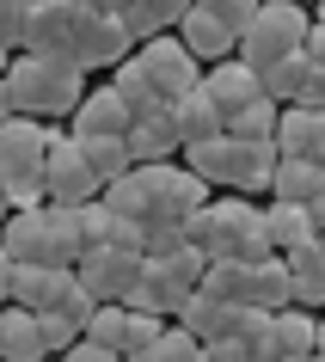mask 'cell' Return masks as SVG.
Masks as SVG:
<instances>
[{
  "mask_svg": "<svg viewBox=\"0 0 325 362\" xmlns=\"http://www.w3.org/2000/svg\"><path fill=\"white\" fill-rule=\"evenodd\" d=\"M6 86H13V111L25 117H74V105L86 98V68L68 56H19L6 62Z\"/></svg>",
  "mask_w": 325,
  "mask_h": 362,
  "instance_id": "cell-1",
  "label": "cell"
},
{
  "mask_svg": "<svg viewBox=\"0 0 325 362\" xmlns=\"http://www.w3.org/2000/svg\"><path fill=\"white\" fill-rule=\"evenodd\" d=\"M184 233H191L196 246L209 252V258H264L270 233H264V203H252V197H221V203H203V209L184 221Z\"/></svg>",
  "mask_w": 325,
  "mask_h": 362,
  "instance_id": "cell-2",
  "label": "cell"
},
{
  "mask_svg": "<svg viewBox=\"0 0 325 362\" xmlns=\"http://www.w3.org/2000/svg\"><path fill=\"white\" fill-rule=\"evenodd\" d=\"M307 31H313V6H301V0H258V13L240 31V56L252 68H270L283 56H301Z\"/></svg>",
  "mask_w": 325,
  "mask_h": 362,
  "instance_id": "cell-3",
  "label": "cell"
},
{
  "mask_svg": "<svg viewBox=\"0 0 325 362\" xmlns=\"http://www.w3.org/2000/svg\"><path fill=\"white\" fill-rule=\"evenodd\" d=\"M93 13H98V0H31L25 6V43L19 49L74 62V43H80V31H86Z\"/></svg>",
  "mask_w": 325,
  "mask_h": 362,
  "instance_id": "cell-4",
  "label": "cell"
},
{
  "mask_svg": "<svg viewBox=\"0 0 325 362\" xmlns=\"http://www.w3.org/2000/svg\"><path fill=\"white\" fill-rule=\"evenodd\" d=\"M49 141H56V129L43 117H25V111L0 117V185H31V178H43Z\"/></svg>",
  "mask_w": 325,
  "mask_h": 362,
  "instance_id": "cell-5",
  "label": "cell"
},
{
  "mask_svg": "<svg viewBox=\"0 0 325 362\" xmlns=\"http://www.w3.org/2000/svg\"><path fill=\"white\" fill-rule=\"evenodd\" d=\"M141 270H148V252L135 246H117V240H105V246H86L74 258V276L86 295H98V301H123L135 283H141Z\"/></svg>",
  "mask_w": 325,
  "mask_h": 362,
  "instance_id": "cell-6",
  "label": "cell"
},
{
  "mask_svg": "<svg viewBox=\"0 0 325 362\" xmlns=\"http://www.w3.org/2000/svg\"><path fill=\"white\" fill-rule=\"evenodd\" d=\"M135 56L148 62V74H153V86H160V98H184V93H196V86H203V62H196V49L178 37V31H160V37L135 43Z\"/></svg>",
  "mask_w": 325,
  "mask_h": 362,
  "instance_id": "cell-7",
  "label": "cell"
},
{
  "mask_svg": "<svg viewBox=\"0 0 325 362\" xmlns=\"http://www.w3.org/2000/svg\"><path fill=\"white\" fill-rule=\"evenodd\" d=\"M43 185H49V203H93L98 191H105V178L93 172V160H86V148H80L74 135H61L49 141V166H43Z\"/></svg>",
  "mask_w": 325,
  "mask_h": 362,
  "instance_id": "cell-8",
  "label": "cell"
},
{
  "mask_svg": "<svg viewBox=\"0 0 325 362\" xmlns=\"http://www.w3.org/2000/svg\"><path fill=\"white\" fill-rule=\"evenodd\" d=\"M0 240H6V252H13L19 264H68V252H61V240H56V221H49V203L13 209L0 221Z\"/></svg>",
  "mask_w": 325,
  "mask_h": 362,
  "instance_id": "cell-9",
  "label": "cell"
},
{
  "mask_svg": "<svg viewBox=\"0 0 325 362\" xmlns=\"http://www.w3.org/2000/svg\"><path fill=\"white\" fill-rule=\"evenodd\" d=\"M123 141H129L135 166L184 153V135H178V111H172V98H153L148 111H135V123H129V135H123Z\"/></svg>",
  "mask_w": 325,
  "mask_h": 362,
  "instance_id": "cell-10",
  "label": "cell"
},
{
  "mask_svg": "<svg viewBox=\"0 0 325 362\" xmlns=\"http://www.w3.org/2000/svg\"><path fill=\"white\" fill-rule=\"evenodd\" d=\"M123 56H135V31H129V19L98 6L93 19H86V31H80V43H74V62L93 74V68H117Z\"/></svg>",
  "mask_w": 325,
  "mask_h": 362,
  "instance_id": "cell-11",
  "label": "cell"
},
{
  "mask_svg": "<svg viewBox=\"0 0 325 362\" xmlns=\"http://www.w3.org/2000/svg\"><path fill=\"white\" fill-rule=\"evenodd\" d=\"M203 86H209V98L221 105V117L246 111L252 98H270V93H264V74H258L246 56H221V62H209V68H203Z\"/></svg>",
  "mask_w": 325,
  "mask_h": 362,
  "instance_id": "cell-12",
  "label": "cell"
},
{
  "mask_svg": "<svg viewBox=\"0 0 325 362\" xmlns=\"http://www.w3.org/2000/svg\"><path fill=\"white\" fill-rule=\"evenodd\" d=\"M129 123H135L129 98L105 80V86H86V98L74 105V129L68 135H129Z\"/></svg>",
  "mask_w": 325,
  "mask_h": 362,
  "instance_id": "cell-13",
  "label": "cell"
},
{
  "mask_svg": "<svg viewBox=\"0 0 325 362\" xmlns=\"http://www.w3.org/2000/svg\"><path fill=\"white\" fill-rule=\"evenodd\" d=\"M74 264H19V276H13V301L31 307V313H49V307H61L68 295H74Z\"/></svg>",
  "mask_w": 325,
  "mask_h": 362,
  "instance_id": "cell-14",
  "label": "cell"
},
{
  "mask_svg": "<svg viewBox=\"0 0 325 362\" xmlns=\"http://www.w3.org/2000/svg\"><path fill=\"white\" fill-rule=\"evenodd\" d=\"M129 307H141V313H160V320H178V307L191 301V283H178L172 270L160 264V258H148V270H141V283L123 295Z\"/></svg>",
  "mask_w": 325,
  "mask_h": 362,
  "instance_id": "cell-15",
  "label": "cell"
},
{
  "mask_svg": "<svg viewBox=\"0 0 325 362\" xmlns=\"http://www.w3.org/2000/svg\"><path fill=\"white\" fill-rule=\"evenodd\" d=\"M276 160H283L276 141H240V135H233V178H228V191L270 197V172H276Z\"/></svg>",
  "mask_w": 325,
  "mask_h": 362,
  "instance_id": "cell-16",
  "label": "cell"
},
{
  "mask_svg": "<svg viewBox=\"0 0 325 362\" xmlns=\"http://www.w3.org/2000/svg\"><path fill=\"white\" fill-rule=\"evenodd\" d=\"M0 356H6V362H43V356H49L43 325H37L31 307H19V301L0 307Z\"/></svg>",
  "mask_w": 325,
  "mask_h": 362,
  "instance_id": "cell-17",
  "label": "cell"
},
{
  "mask_svg": "<svg viewBox=\"0 0 325 362\" xmlns=\"http://www.w3.org/2000/svg\"><path fill=\"white\" fill-rule=\"evenodd\" d=\"M178 37L196 49V62L209 68V62H221V56H240V31L233 25H221L215 13H203V6H191L184 19H178Z\"/></svg>",
  "mask_w": 325,
  "mask_h": 362,
  "instance_id": "cell-18",
  "label": "cell"
},
{
  "mask_svg": "<svg viewBox=\"0 0 325 362\" xmlns=\"http://www.w3.org/2000/svg\"><path fill=\"white\" fill-rule=\"evenodd\" d=\"M325 191V166L313 153H283L276 172H270V197H283V203H313Z\"/></svg>",
  "mask_w": 325,
  "mask_h": 362,
  "instance_id": "cell-19",
  "label": "cell"
},
{
  "mask_svg": "<svg viewBox=\"0 0 325 362\" xmlns=\"http://www.w3.org/2000/svg\"><path fill=\"white\" fill-rule=\"evenodd\" d=\"M295 301V270H288L283 252H264V258H252V307H288Z\"/></svg>",
  "mask_w": 325,
  "mask_h": 362,
  "instance_id": "cell-20",
  "label": "cell"
},
{
  "mask_svg": "<svg viewBox=\"0 0 325 362\" xmlns=\"http://www.w3.org/2000/svg\"><path fill=\"white\" fill-rule=\"evenodd\" d=\"M319 350V313L313 307H276V356H313Z\"/></svg>",
  "mask_w": 325,
  "mask_h": 362,
  "instance_id": "cell-21",
  "label": "cell"
},
{
  "mask_svg": "<svg viewBox=\"0 0 325 362\" xmlns=\"http://www.w3.org/2000/svg\"><path fill=\"white\" fill-rule=\"evenodd\" d=\"M196 288L221 295L228 307H252V258H209V270H203Z\"/></svg>",
  "mask_w": 325,
  "mask_h": 362,
  "instance_id": "cell-22",
  "label": "cell"
},
{
  "mask_svg": "<svg viewBox=\"0 0 325 362\" xmlns=\"http://www.w3.org/2000/svg\"><path fill=\"white\" fill-rule=\"evenodd\" d=\"M172 111H178V135H184V141H203V135H221V129H228V117H221V105L209 98V86L172 98Z\"/></svg>",
  "mask_w": 325,
  "mask_h": 362,
  "instance_id": "cell-23",
  "label": "cell"
},
{
  "mask_svg": "<svg viewBox=\"0 0 325 362\" xmlns=\"http://www.w3.org/2000/svg\"><path fill=\"white\" fill-rule=\"evenodd\" d=\"M233 313H240V307H228L221 295H209V288H191V301L178 307V325H191L196 338L209 344V338H221V332L233 325Z\"/></svg>",
  "mask_w": 325,
  "mask_h": 362,
  "instance_id": "cell-24",
  "label": "cell"
},
{
  "mask_svg": "<svg viewBox=\"0 0 325 362\" xmlns=\"http://www.w3.org/2000/svg\"><path fill=\"white\" fill-rule=\"evenodd\" d=\"M196 0H135L129 13V31H135V43H148V37H160V31H178V19L191 13Z\"/></svg>",
  "mask_w": 325,
  "mask_h": 362,
  "instance_id": "cell-25",
  "label": "cell"
},
{
  "mask_svg": "<svg viewBox=\"0 0 325 362\" xmlns=\"http://www.w3.org/2000/svg\"><path fill=\"white\" fill-rule=\"evenodd\" d=\"M184 166H196L209 185H228L233 178V135H203V141H184Z\"/></svg>",
  "mask_w": 325,
  "mask_h": 362,
  "instance_id": "cell-26",
  "label": "cell"
},
{
  "mask_svg": "<svg viewBox=\"0 0 325 362\" xmlns=\"http://www.w3.org/2000/svg\"><path fill=\"white\" fill-rule=\"evenodd\" d=\"M264 233H270V246H276V252L301 246L307 233H313V221H307V203H283V197H270V203H264Z\"/></svg>",
  "mask_w": 325,
  "mask_h": 362,
  "instance_id": "cell-27",
  "label": "cell"
},
{
  "mask_svg": "<svg viewBox=\"0 0 325 362\" xmlns=\"http://www.w3.org/2000/svg\"><path fill=\"white\" fill-rule=\"evenodd\" d=\"M196 356H203V338H196L191 325H178V320H172L160 338L148 344V350H129L123 362H196Z\"/></svg>",
  "mask_w": 325,
  "mask_h": 362,
  "instance_id": "cell-28",
  "label": "cell"
},
{
  "mask_svg": "<svg viewBox=\"0 0 325 362\" xmlns=\"http://www.w3.org/2000/svg\"><path fill=\"white\" fill-rule=\"evenodd\" d=\"M228 332H233V338H246V350L258 362H276V313H270V307H240Z\"/></svg>",
  "mask_w": 325,
  "mask_h": 362,
  "instance_id": "cell-29",
  "label": "cell"
},
{
  "mask_svg": "<svg viewBox=\"0 0 325 362\" xmlns=\"http://www.w3.org/2000/svg\"><path fill=\"white\" fill-rule=\"evenodd\" d=\"M319 141V105H283L276 117V148L283 153H313Z\"/></svg>",
  "mask_w": 325,
  "mask_h": 362,
  "instance_id": "cell-30",
  "label": "cell"
},
{
  "mask_svg": "<svg viewBox=\"0 0 325 362\" xmlns=\"http://www.w3.org/2000/svg\"><path fill=\"white\" fill-rule=\"evenodd\" d=\"M80 148H86V160H93V172L111 185V178H123V172L135 166V153H129V141L123 135H74Z\"/></svg>",
  "mask_w": 325,
  "mask_h": 362,
  "instance_id": "cell-31",
  "label": "cell"
},
{
  "mask_svg": "<svg viewBox=\"0 0 325 362\" xmlns=\"http://www.w3.org/2000/svg\"><path fill=\"white\" fill-rule=\"evenodd\" d=\"M276 117H283L276 98H252L246 111L228 117V135H240V141H276Z\"/></svg>",
  "mask_w": 325,
  "mask_h": 362,
  "instance_id": "cell-32",
  "label": "cell"
},
{
  "mask_svg": "<svg viewBox=\"0 0 325 362\" xmlns=\"http://www.w3.org/2000/svg\"><path fill=\"white\" fill-rule=\"evenodd\" d=\"M111 86L129 98V111H148L153 98H160V86H153V74H148V62H141V56H123V62H117V68H111Z\"/></svg>",
  "mask_w": 325,
  "mask_h": 362,
  "instance_id": "cell-33",
  "label": "cell"
},
{
  "mask_svg": "<svg viewBox=\"0 0 325 362\" xmlns=\"http://www.w3.org/2000/svg\"><path fill=\"white\" fill-rule=\"evenodd\" d=\"M307 68H313L307 56H283V62H270V68H258V74H264V93L276 98V105H295L301 86H307Z\"/></svg>",
  "mask_w": 325,
  "mask_h": 362,
  "instance_id": "cell-34",
  "label": "cell"
},
{
  "mask_svg": "<svg viewBox=\"0 0 325 362\" xmlns=\"http://www.w3.org/2000/svg\"><path fill=\"white\" fill-rule=\"evenodd\" d=\"M86 338L111 344V350H123V338H129V301H98L93 320H86Z\"/></svg>",
  "mask_w": 325,
  "mask_h": 362,
  "instance_id": "cell-35",
  "label": "cell"
},
{
  "mask_svg": "<svg viewBox=\"0 0 325 362\" xmlns=\"http://www.w3.org/2000/svg\"><path fill=\"white\" fill-rule=\"evenodd\" d=\"M37 325H43V344H49V356H61L68 344H80V338H86V325H80L74 313H61V307L37 313Z\"/></svg>",
  "mask_w": 325,
  "mask_h": 362,
  "instance_id": "cell-36",
  "label": "cell"
},
{
  "mask_svg": "<svg viewBox=\"0 0 325 362\" xmlns=\"http://www.w3.org/2000/svg\"><path fill=\"white\" fill-rule=\"evenodd\" d=\"M80 209V233H86V246H105L117 233V215H111V203L105 197H93V203H74Z\"/></svg>",
  "mask_w": 325,
  "mask_h": 362,
  "instance_id": "cell-37",
  "label": "cell"
},
{
  "mask_svg": "<svg viewBox=\"0 0 325 362\" xmlns=\"http://www.w3.org/2000/svg\"><path fill=\"white\" fill-rule=\"evenodd\" d=\"M25 6H31V0H19V6H0V68L19 56V43H25Z\"/></svg>",
  "mask_w": 325,
  "mask_h": 362,
  "instance_id": "cell-38",
  "label": "cell"
},
{
  "mask_svg": "<svg viewBox=\"0 0 325 362\" xmlns=\"http://www.w3.org/2000/svg\"><path fill=\"white\" fill-rule=\"evenodd\" d=\"M166 325H172V320H160V313H141V307H129V338H123V356H129V350H148V344L160 338Z\"/></svg>",
  "mask_w": 325,
  "mask_h": 362,
  "instance_id": "cell-39",
  "label": "cell"
},
{
  "mask_svg": "<svg viewBox=\"0 0 325 362\" xmlns=\"http://www.w3.org/2000/svg\"><path fill=\"white\" fill-rule=\"evenodd\" d=\"M203 13H215L221 25H233V31H246V19L258 13V0H196Z\"/></svg>",
  "mask_w": 325,
  "mask_h": 362,
  "instance_id": "cell-40",
  "label": "cell"
},
{
  "mask_svg": "<svg viewBox=\"0 0 325 362\" xmlns=\"http://www.w3.org/2000/svg\"><path fill=\"white\" fill-rule=\"evenodd\" d=\"M61 362H123V350H111V344H98V338H80L61 350Z\"/></svg>",
  "mask_w": 325,
  "mask_h": 362,
  "instance_id": "cell-41",
  "label": "cell"
},
{
  "mask_svg": "<svg viewBox=\"0 0 325 362\" xmlns=\"http://www.w3.org/2000/svg\"><path fill=\"white\" fill-rule=\"evenodd\" d=\"M209 356H215V362H258V356L246 350V338H233V332H221V338H209Z\"/></svg>",
  "mask_w": 325,
  "mask_h": 362,
  "instance_id": "cell-42",
  "label": "cell"
},
{
  "mask_svg": "<svg viewBox=\"0 0 325 362\" xmlns=\"http://www.w3.org/2000/svg\"><path fill=\"white\" fill-rule=\"evenodd\" d=\"M13 276H19V258H13L6 240H0V301H13Z\"/></svg>",
  "mask_w": 325,
  "mask_h": 362,
  "instance_id": "cell-43",
  "label": "cell"
},
{
  "mask_svg": "<svg viewBox=\"0 0 325 362\" xmlns=\"http://www.w3.org/2000/svg\"><path fill=\"white\" fill-rule=\"evenodd\" d=\"M301 56L313 62V68H325V25L313 19V31H307V43H301Z\"/></svg>",
  "mask_w": 325,
  "mask_h": 362,
  "instance_id": "cell-44",
  "label": "cell"
},
{
  "mask_svg": "<svg viewBox=\"0 0 325 362\" xmlns=\"http://www.w3.org/2000/svg\"><path fill=\"white\" fill-rule=\"evenodd\" d=\"M307 221H313V233H325V191L307 203Z\"/></svg>",
  "mask_w": 325,
  "mask_h": 362,
  "instance_id": "cell-45",
  "label": "cell"
},
{
  "mask_svg": "<svg viewBox=\"0 0 325 362\" xmlns=\"http://www.w3.org/2000/svg\"><path fill=\"white\" fill-rule=\"evenodd\" d=\"M0 117H13V86H6V68H0Z\"/></svg>",
  "mask_w": 325,
  "mask_h": 362,
  "instance_id": "cell-46",
  "label": "cell"
},
{
  "mask_svg": "<svg viewBox=\"0 0 325 362\" xmlns=\"http://www.w3.org/2000/svg\"><path fill=\"white\" fill-rule=\"evenodd\" d=\"M6 215H13V203H6V185H0V221H6Z\"/></svg>",
  "mask_w": 325,
  "mask_h": 362,
  "instance_id": "cell-47",
  "label": "cell"
},
{
  "mask_svg": "<svg viewBox=\"0 0 325 362\" xmlns=\"http://www.w3.org/2000/svg\"><path fill=\"white\" fill-rule=\"evenodd\" d=\"M319 356H325V313H319Z\"/></svg>",
  "mask_w": 325,
  "mask_h": 362,
  "instance_id": "cell-48",
  "label": "cell"
},
{
  "mask_svg": "<svg viewBox=\"0 0 325 362\" xmlns=\"http://www.w3.org/2000/svg\"><path fill=\"white\" fill-rule=\"evenodd\" d=\"M313 19H319V25H325V0H319V6H313Z\"/></svg>",
  "mask_w": 325,
  "mask_h": 362,
  "instance_id": "cell-49",
  "label": "cell"
},
{
  "mask_svg": "<svg viewBox=\"0 0 325 362\" xmlns=\"http://www.w3.org/2000/svg\"><path fill=\"white\" fill-rule=\"evenodd\" d=\"M276 362H313V356H276Z\"/></svg>",
  "mask_w": 325,
  "mask_h": 362,
  "instance_id": "cell-50",
  "label": "cell"
},
{
  "mask_svg": "<svg viewBox=\"0 0 325 362\" xmlns=\"http://www.w3.org/2000/svg\"><path fill=\"white\" fill-rule=\"evenodd\" d=\"M0 6H19V0H0Z\"/></svg>",
  "mask_w": 325,
  "mask_h": 362,
  "instance_id": "cell-51",
  "label": "cell"
},
{
  "mask_svg": "<svg viewBox=\"0 0 325 362\" xmlns=\"http://www.w3.org/2000/svg\"><path fill=\"white\" fill-rule=\"evenodd\" d=\"M301 6H319V0H301Z\"/></svg>",
  "mask_w": 325,
  "mask_h": 362,
  "instance_id": "cell-52",
  "label": "cell"
},
{
  "mask_svg": "<svg viewBox=\"0 0 325 362\" xmlns=\"http://www.w3.org/2000/svg\"><path fill=\"white\" fill-rule=\"evenodd\" d=\"M313 362H325V356H319V350H313Z\"/></svg>",
  "mask_w": 325,
  "mask_h": 362,
  "instance_id": "cell-53",
  "label": "cell"
},
{
  "mask_svg": "<svg viewBox=\"0 0 325 362\" xmlns=\"http://www.w3.org/2000/svg\"><path fill=\"white\" fill-rule=\"evenodd\" d=\"M43 362H61V356H43Z\"/></svg>",
  "mask_w": 325,
  "mask_h": 362,
  "instance_id": "cell-54",
  "label": "cell"
},
{
  "mask_svg": "<svg viewBox=\"0 0 325 362\" xmlns=\"http://www.w3.org/2000/svg\"><path fill=\"white\" fill-rule=\"evenodd\" d=\"M0 362H6V356H0Z\"/></svg>",
  "mask_w": 325,
  "mask_h": 362,
  "instance_id": "cell-55",
  "label": "cell"
}]
</instances>
